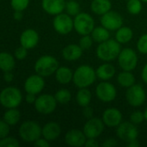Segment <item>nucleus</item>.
I'll return each mask as SVG.
<instances>
[{
	"mask_svg": "<svg viewBox=\"0 0 147 147\" xmlns=\"http://www.w3.org/2000/svg\"><path fill=\"white\" fill-rule=\"evenodd\" d=\"M34 146L37 147H49L50 146V144H49V140H47L46 139H44V138L43 139L39 138L37 140H36L34 142Z\"/></svg>",
	"mask_w": 147,
	"mask_h": 147,
	"instance_id": "a19ab883",
	"label": "nucleus"
},
{
	"mask_svg": "<svg viewBox=\"0 0 147 147\" xmlns=\"http://www.w3.org/2000/svg\"><path fill=\"white\" fill-rule=\"evenodd\" d=\"M45 86L44 79L40 75L29 76L24 83V90L27 93L38 94L40 93Z\"/></svg>",
	"mask_w": 147,
	"mask_h": 147,
	"instance_id": "dca6fc26",
	"label": "nucleus"
},
{
	"mask_svg": "<svg viewBox=\"0 0 147 147\" xmlns=\"http://www.w3.org/2000/svg\"><path fill=\"white\" fill-rule=\"evenodd\" d=\"M23 96L21 91L15 87H7L0 93V103L7 109H14L20 105Z\"/></svg>",
	"mask_w": 147,
	"mask_h": 147,
	"instance_id": "20e7f679",
	"label": "nucleus"
},
{
	"mask_svg": "<svg viewBox=\"0 0 147 147\" xmlns=\"http://www.w3.org/2000/svg\"><path fill=\"white\" fill-rule=\"evenodd\" d=\"M142 1L141 0H128L126 8L130 14L138 15L142 10Z\"/></svg>",
	"mask_w": 147,
	"mask_h": 147,
	"instance_id": "473e14b6",
	"label": "nucleus"
},
{
	"mask_svg": "<svg viewBox=\"0 0 147 147\" xmlns=\"http://www.w3.org/2000/svg\"><path fill=\"white\" fill-rule=\"evenodd\" d=\"M59 67L57 59L51 55L40 57L35 64L36 72L42 77H48L56 71Z\"/></svg>",
	"mask_w": 147,
	"mask_h": 147,
	"instance_id": "7ed1b4c3",
	"label": "nucleus"
},
{
	"mask_svg": "<svg viewBox=\"0 0 147 147\" xmlns=\"http://www.w3.org/2000/svg\"><path fill=\"white\" fill-rule=\"evenodd\" d=\"M15 67V59L8 53H0V69L3 71H12Z\"/></svg>",
	"mask_w": 147,
	"mask_h": 147,
	"instance_id": "cd10ccee",
	"label": "nucleus"
},
{
	"mask_svg": "<svg viewBox=\"0 0 147 147\" xmlns=\"http://www.w3.org/2000/svg\"><path fill=\"white\" fill-rule=\"evenodd\" d=\"M20 112L16 108L10 109L8 111H6L3 115V121L8 123L10 126L16 125L20 121Z\"/></svg>",
	"mask_w": 147,
	"mask_h": 147,
	"instance_id": "c756f323",
	"label": "nucleus"
},
{
	"mask_svg": "<svg viewBox=\"0 0 147 147\" xmlns=\"http://www.w3.org/2000/svg\"><path fill=\"white\" fill-rule=\"evenodd\" d=\"M95 71H96V76L99 79L102 81H108L112 78H113L116 70L113 65L109 63H105L100 65Z\"/></svg>",
	"mask_w": 147,
	"mask_h": 147,
	"instance_id": "4be33fe9",
	"label": "nucleus"
},
{
	"mask_svg": "<svg viewBox=\"0 0 147 147\" xmlns=\"http://www.w3.org/2000/svg\"><path fill=\"white\" fill-rule=\"evenodd\" d=\"M145 121V115L141 111H135L130 115V121L135 125L141 124Z\"/></svg>",
	"mask_w": 147,
	"mask_h": 147,
	"instance_id": "4c0bfd02",
	"label": "nucleus"
},
{
	"mask_svg": "<svg viewBox=\"0 0 147 147\" xmlns=\"http://www.w3.org/2000/svg\"><path fill=\"white\" fill-rule=\"evenodd\" d=\"M19 142L17 140L12 137H5L1 139L0 140V147H18Z\"/></svg>",
	"mask_w": 147,
	"mask_h": 147,
	"instance_id": "f704fd0d",
	"label": "nucleus"
},
{
	"mask_svg": "<svg viewBox=\"0 0 147 147\" xmlns=\"http://www.w3.org/2000/svg\"><path fill=\"white\" fill-rule=\"evenodd\" d=\"M54 96H55L56 102L61 104H66V103L69 102L71 100V97H72L70 91L67 89L59 90L58 91H56V93L55 94Z\"/></svg>",
	"mask_w": 147,
	"mask_h": 147,
	"instance_id": "7c9ffc66",
	"label": "nucleus"
},
{
	"mask_svg": "<svg viewBox=\"0 0 147 147\" xmlns=\"http://www.w3.org/2000/svg\"><path fill=\"white\" fill-rule=\"evenodd\" d=\"M144 115H145V121H147V108L146 109L145 112H144Z\"/></svg>",
	"mask_w": 147,
	"mask_h": 147,
	"instance_id": "3c124183",
	"label": "nucleus"
},
{
	"mask_svg": "<svg viewBox=\"0 0 147 147\" xmlns=\"http://www.w3.org/2000/svg\"><path fill=\"white\" fill-rule=\"evenodd\" d=\"M39 41L38 33L31 28L24 30L20 36L21 46L24 47L27 49H31L35 47Z\"/></svg>",
	"mask_w": 147,
	"mask_h": 147,
	"instance_id": "a211bd4d",
	"label": "nucleus"
},
{
	"mask_svg": "<svg viewBox=\"0 0 147 147\" xmlns=\"http://www.w3.org/2000/svg\"><path fill=\"white\" fill-rule=\"evenodd\" d=\"M90 7L94 14L102 16L111 10L112 3L110 0H93Z\"/></svg>",
	"mask_w": 147,
	"mask_h": 147,
	"instance_id": "5701e85b",
	"label": "nucleus"
},
{
	"mask_svg": "<svg viewBox=\"0 0 147 147\" xmlns=\"http://www.w3.org/2000/svg\"><path fill=\"white\" fill-rule=\"evenodd\" d=\"M95 94L98 99L101 102H110L116 98L117 90L113 84L107 81H103L96 86Z\"/></svg>",
	"mask_w": 147,
	"mask_h": 147,
	"instance_id": "f8f14e48",
	"label": "nucleus"
},
{
	"mask_svg": "<svg viewBox=\"0 0 147 147\" xmlns=\"http://www.w3.org/2000/svg\"><path fill=\"white\" fill-rule=\"evenodd\" d=\"M10 71H4V74H3V79H4L6 82H8V83L11 82V81L13 80V78H14V76H13L12 72H10Z\"/></svg>",
	"mask_w": 147,
	"mask_h": 147,
	"instance_id": "49530a36",
	"label": "nucleus"
},
{
	"mask_svg": "<svg viewBox=\"0 0 147 147\" xmlns=\"http://www.w3.org/2000/svg\"><path fill=\"white\" fill-rule=\"evenodd\" d=\"M56 103L57 102L55 96L49 94H43L36 98L35 102V108L40 114L49 115L56 109Z\"/></svg>",
	"mask_w": 147,
	"mask_h": 147,
	"instance_id": "1a4fd4ad",
	"label": "nucleus"
},
{
	"mask_svg": "<svg viewBox=\"0 0 147 147\" xmlns=\"http://www.w3.org/2000/svg\"><path fill=\"white\" fill-rule=\"evenodd\" d=\"M82 52H83V50L80 47V45L69 44L62 49V57L65 60L75 61L81 57Z\"/></svg>",
	"mask_w": 147,
	"mask_h": 147,
	"instance_id": "412c9836",
	"label": "nucleus"
},
{
	"mask_svg": "<svg viewBox=\"0 0 147 147\" xmlns=\"http://www.w3.org/2000/svg\"><path fill=\"white\" fill-rule=\"evenodd\" d=\"M25 100H26V102L28 103H35V102L36 100V95L35 94H32V93H27Z\"/></svg>",
	"mask_w": 147,
	"mask_h": 147,
	"instance_id": "a18cd8bd",
	"label": "nucleus"
},
{
	"mask_svg": "<svg viewBox=\"0 0 147 147\" xmlns=\"http://www.w3.org/2000/svg\"><path fill=\"white\" fill-rule=\"evenodd\" d=\"M65 0H42V9L49 15L56 16L65 9Z\"/></svg>",
	"mask_w": 147,
	"mask_h": 147,
	"instance_id": "6ab92c4d",
	"label": "nucleus"
},
{
	"mask_svg": "<svg viewBox=\"0 0 147 147\" xmlns=\"http://www.w3.org/2000/svg\"><path fill=\"white\" fill-rule=\"evenodd\" d=\"M65 10L67 11V14H68L71 16H75L80 13L81 7L77 1L75 0H68L66 2L65 5Z\"/></svg>",
	"mask_w": 147,
	"mask_h": 147,
	"instance_id": "2f4dec72",
	"label": "nucleus"
},
{
	"mask_svg": "<svg viewBox=\"0 0 147 147\" xmlns=\"http://www.w3.org/2000/svg\"><path fill=\"white\" fill-rule=\"evenodd\" d=\"M127 144H128V146L129 147H138V146H139V145H140L137 139H136V140H134L130 141V142H129V143H127Z\"/></svg>",
	"mask_w": 147,
	"mask_h": 147,
	"instance_id": "8fccbe9b",
	"label": "nucleus"
},
{
	"mask_svg": "<svg viewBox=\"0 0 147 147\" xmlns=\"http://www.w3.org/2000/svg\"><path fill=\"white\" fill-rule=\"evenodd\" d=\"M91 36H92L94 41H95L97 43H101V42L106 41L108 39H110V33H109V30L107 29L103 26L96 27L92 31Z\"/></svg>",
	"mask_w": 147,
	"mask_h": 147,
	"instance_id": "a878e982",
	"label": "nucleus"
},
{
	"mask_svg": "<svg viewBox=\"0 0 147 147\" xmlns=\"http://www.w3.org/2000/svg\"><path fill=\"white\" fill-rule=\"evenodd\" d=\"M10 133V125L4 121L0 120V139L5 138Z\"/></svg>",
	"mask_w": 147,
	"mask_h": 147,
	"instance_id": "58836bf2",
	"label": "nucleus"
},
{
	"mask_svg": "<svg viewBox=\"0 0 147 147\" xmlns=\"http://www.w3.org/2000/svg\"><path fill=\"white\" fill-rule=\"evenodd\" d=\"M102 121L108 127H117L122 122V114L115 108H109L102 114Z\"/></svg>",
	"mask_w": 147,
	"mask_h": 147,
	"instance_id": "2eb2a0df",
	"label": "nucleus"
},
{
	"mask_svg": "<svg viewBox=\"0 0 147 147\" xmlns=\"http://www.w3.org/2000/svg\"><path fill=\"white\" fill-rule=\"evenodd\" d=\"M120 52V43H119L116 40L108 39L106 41L99 43L96 49V55L100 59L105 62H110L117 59Z\"/></svg>",
	"mask_w": 147,
	"mask_h": 147,
	"instance_id": "f257e3e1",
	"label": "nucleus"
},
{
	"mask_svg": "<svg viewBox=\"0 0 147 147\" xmlns=\"http://www.w3.org/2000/svg\"><path fill=\"white\" fill-rule=\"evenodd\" d=\"M142 2H145V3H147V0H141Z\"/></svg>",
	"mask_w": 147,
	"mask_h": 147,
	"instance_id": "603ef678",
	"label": "nucleus"
},
{
	"mask_svg": "<svg viewBox=\"0 0 147 147\" xmlns=\"http://www.w3.org/2000/svg\"><path fill=\"white\" fill-rule=\"evenodd\" d=\"M117 136L120 140L124 142L129 143L132 140H134L139 136V130L135 124L131 121L121 122L116 130Z\"/></svg>",
	"mask_w": 147,
	"mask_h": 147,
	"instance_id": "9d476101",
	"label": "nucleus"
},
{
	"mask_svg": "<svg viewBox=\"0 0 147 147\" xmlns=\"http://www.w3.org/2000/svg\"><path fill=\"white\" fill-rule=\"evenodd\" d=\"M141 77H142L143 81H144L146 84H147V63L144 65V67H143V69H142Z\"/></svg>",
	"mask_w": 147,
	"mask_h": 147,
	"instance_id": "de8ad7c7",
	"label": "nucleus"
},
{
	"mask_svg": "<svg viewBox=\"0 0 147 147\" xmlns=\"http://www.w3.org/2000/svg\"><path fill=\"white\" fill-rule=\"evenodd\" d=\"M105 124L102 119L90 118L83 127V132L88 139H96L101 135L104 131Z\"/></svg>",
	"mask_w": 147,
	"mask_h": 147,
	"instance_id": "4468645a",
	"label": "nucleus"
},
{
	"mask_svg": "<svg viewBox=\"0 0 147 147\" xmlns=\"http://www.w3.org/2000/svg\"><path fill=\"white\" fill-rule=\"evenodd\" d=\"M61 127L56 122H49L42 128V135L49 141L55 140L61 134Z\"/></svg>",
	"mask_w": 147,
	"mask_h": 147,
	"instance_id": "aec40b11",
	"label": "nucleus"
},
{
	"mask_svg": "<svg viewBox=\"0 0 147 147\" xmlns=\"http://www.w3.org/2000/svg\"><path fill=\"white\" fill-rule=\"evenodd\" d=\"M101 26L105 27L109 31H116L123 24V17L116 11L109 10L106 14L101 16Z\"/></svg>",
	"mask_w": 147,
	"mask_h": 147,
	"instance_id": "ddd939ff",
	"label": "nucleus"
},
{
	"mask_svg": "<svg viewBox=\"0 0 147 147\" xmlns=\"http://www.w3.org/2000/svg\"><path fill=\"white\" fill-rule=\"evenodd\" d=\"M118 61L123 71H132L138 65V55L133 49L126 47L121 50L118 57Z\"/></svg>",
	"mask_w": 147,
	"mask_h": 147,
	"instance_id": "0eeeda50",
	"label": "nucleus"
},
{
	"mask_svg": "<svg viewBox=\"0 0 147 147\" xmlns=\"http://www.w3.org/2000/svg\"><path fill=\"white\" fill-rule=\"evenodd\" d=\"M126 98L127 102L133 107H139L144 104L146 95L144 88L139 84H133L127 88L126 92Z\"/></svg>",
	"mask_w": 147,
	"mask_h": 147,
	"instance_id": "6e6552de",
	"label": "nucleus"
},
{
	"mask_svg": "<svg viewBox=\"0 0 147 147\" xmlns=\"http://www.w3.org/2000/svg\"><path fill=\"white\" fill-rule=\"evenodd\" d=\"M96 78V71L93 67L88 65H82L75 71L73 82L79 89L88 88L95 82Z\"/></svg>",
	"mask_w": 147,
	"mask_h": 147,
	"instance_id": "f03ea898",
	"label": "nucleus"
},
{
	"mask_svg": "<svg viewBox=\"0 0 147 147\" xmlns=\"http://www.w3.org/2000/svg\"><path fill=\"white\" fill-rule=\"evenodd\" d=\"M93 41L94 40L92 36H90L89 34H86V35H82V37L80 39L79 45L82 48V50H88L92 47Z\"/></svg>",
	"mask_w": 147,
	"mask_h": 147,
	"instance_id": "72a5a7b5",
	"label": "nucleus"
},
{
	"mask_svg": "<svg viewBox=\"0 0 147 147\" xmlns=\"http://www.w3.org/2000/svg\"><path fill=\"white\" fill-rule=\"evenodd\" d=\"M85 146L88 147H97L99 146V143L96 141L95 139H88L85 143Z\"/></svg>",
	"mask_w": 147,
	"mask_h": 147,
	"instance_id": "c03bdc74",
	"label": "nucleus"
},
{
	"mask_svg": "<svg viewBox=\"0 0 147 147\" xmlns=\"http://www.w3.org/2000/svg\"><path fill=\"white\" fill-rule=\"evenodd\" d=\"M13 16H14V19L16 20V21L22 20L23 19V11H21V10H15Z\"/></svg>",
	"mask_w": 147,
	"mask_h": 147,
	"instance_id": "09e8293b",
	"label": "nucleus"
},
{
	"mask_svg": "<svg viewBox=\"0 0 147 147\" xmlns=\"http://www.w3.org/2000/svg\"><path fill=\"white\" fill-rule=\"evenodd\" d=\"M74 72L73 71L66 66L58 67L55 71V78L58 83L62 84H67L73 80Z\"/></svg>",
	"mask_w": 147,
	"mask_h": 147,
	"instance_id": "b1692460",
	"label": "nucleus"
},
{
	"mask_svg": "<svg viewBox=\"0 0 147 147\" xmlns=\"http://www.w3.org/2000/svg\"><path fill=\"white\" fill-rule=\"evenodd\" d=\"M117 145H118V143H117L116 140L110 138V139H107V140H106L103 142V144H102V146L113 147V146H116Z\"/></svg>",
	"mask_w": 147,
	"mask_h": 147,
	"instance_id": "37998d69",
	"label": "nucleus"
},
{
	"mask_svg": "<svg viewBox=\"0 0 147 147\" xmlns=\"http://www.w3.org/2000/svg\"><path fill=\"white\" fill-rule=\"evenodd\" d=\"M28 52H27V48H25L24 47L21 46L20 47L16 48L15 51V57L18 59V60H23L27 57Z\"/></svg>",
	"mask_w": 147,
	"mask_h": 147,
	"instance_id": "ea45409f",
	"label": "nucleus"
},
{
	"mask_svg": "<svg viewBox=\"0 0 147 147\" xmlns=\"http://www.w3.org/2000/svg\"><path fill=\"white\" fill-rule=\"evenodd\" d=\"M137 49L139 53L147 54V34H143L137 42Z\"/></svg>",
	"mask_w": 147,
	"mask_h": 147,
	"instance_id": "c9c22d12",
	"label": "nucleus"
},
{
	"mask_svg": "<svg viewBox=\"0 0 147 147\" xmlns=\"http://www.w3.org/2000/svg\"><path fill=\"white\" fill-rule=\"evenodd\" d=\"M82 114L83 115L87 118V119H90L93 117V114H94V110L91 107L88 106H86L83 108V110H82Z\"/></svg>",
	"mask_w": 147,
	"mask_h": 147,
	"instance_id": "79ce46f5",
	"label": "nucleus"
},
{
	"mask_svg": "<svg viewBox=\"0 0 147 147\" xmlns=\"http://www.w3.org/2000/svg\"><path fill=\"white\" fill-rule=\"evenodd\" d=\"M75 99H76L77 103L81 107L84 108L86 106H88L91 102V100H92L91 91L87 88H81L77 92Z\"/></svg>",
	"mask_w": 147,
	"mask_h": 147,
	"instance_id": "c85d7f7f",
	"label": "nucleus"
},
{
	"mask_svg": "<svg viewBox=\"0 0 147 147\" xmlns=\"http://www.w3.org/2000/svg\"><path fill=\"white\" fill-rule=\"evenodd\" d=\"M19 135L25 142H35L42 135V128L35 121H25L19 127Z\"/></svg>",
	"mask_w": 147,
	"mask_h": 147,
	"instance_id": "39448f33",
	"label": "nucleus"
},
{
	"mask_svg": "<svg viewBox=\"0 0 147 147\" xmlns=\"http://www.w3.org/2000/svg\"><path fill=\"white\" fill-rule=\"evenodd\" d=\"M117 81L121 87L129 88L135 84V77L131 71H123L118 75Z\"/></svg>",
	"mask_w": 147,
	"mask_h": 147,
	"instance_id": "bb28decb",
	"label": "nucleus"
},
{
	"mask_svg": "<svg viewBox=\"0 0 147 147\" xmlns=\"http://www.w3.org/2000/svg\"><path fill=\"white\" fill-rule=\"evenodd\" d=\"M74 28L81 35L90 34L94 28V20L88 13H79L75 16Z\"/></svg>",
	"mask_w": 147,
	"mask_h": 147,
	"instance_id": "423d86ee",
	"label": "nucleus"
},
{
	"mask_svg": "<svg viewBox=\"0 0 147 147\" xmlns=\"http://www.w3.org/2000/svg\"><path fill=\"white\" fill-rule=\"evenodd\" d=\"M29 0H11L10 3L15 10H24L29 5Z\"/></svg>",
	"mask_w": 147,
	"mask_h": 147,
	"instance_id": "e433bc0d",
	"label": "nucleus"
},
{
	"mask_svg": "<svg viewBox=\"0 0 147 147\" xmlns=\"http://www.w3.org/2000/svg\"><path fill=\"white\" fill-rule=\"evenodd\" d=\"M133 36V32L129 27H120L118 30H116L115 40L120 44L128 43Z\"/></svg>",
	"mask_w": 147,
	"mask_h": 147,
	"instance_id": "393cba45",
	"label": "nucleus"
},
{
	"mask_svg": "<svg viewBox=\"0 0 147 147\" xmlns=\"http://www.w3.org/2000/svg\"><path fill=\"white\" fill-rule=\"evenodd\" d=\"M53 27L60 34H68L74 28V20L68 14L60 13L53 20Z\"/></svg>",
	"mask_w": 147,
	"mask_h": 147,
	"instance_id": "9b49d317",
	"label": "nucleus"
},
{
	"mask_svg": "<svg viewBox=\"0 0 147 147\" xmlns=\"http://www.w3.org/2000/svg\"><path fill=\"white\" fill-rule=\"evenodd\" d=\"M87 137L83 131L72 129L65 135V142L68 146L73 147H81L85 146Z\"/></svg>",
	"mask_w": 147,
	"mask_h": 147,
	"instance_id": "f3484780",
	"label": "nucleus"
}]
</instances>
